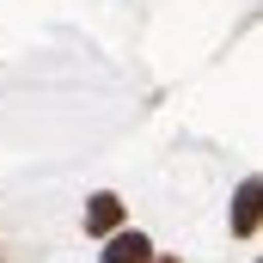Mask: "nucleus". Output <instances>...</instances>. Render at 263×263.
<instances>
[{
	"instance_id": "obj_3",
	"label": "nucleus",
	"mask_w": 263,
	"mask_h": 263,
	"mask_svg": "<svg viewBox=\"0 0 263 263\" xmlns=\"http://www.w3.org/2000/svg\"><path fill=\"white\" fill-rule=\"evenodd\" d=\"M257 202H263V184H257V178H245L239 196H233V233H239V239L257 233Z\"/></svg>"
},
{
	"instance_id": "obj_1",
	"label": "nucleus",
	"mask_w": 263,
	"mask_h": 263,
	"mask_svg": "<svg viewBox=\"0 0 263 263\" xmlns=\"http://www.w3.org/2000/svg\"><path fill=\"white\" fill-rule=\"evenodd\" d=\"M117 227H123V196H110V190L86 196V233H92V239H110Z\"/></svg>"
},
{
	"instance_id": "obj_4",
	"label": "nucleus",
	"mask_w": 263,
	"mask_h": 263,
	"mask_svg": "<svg viewBox=\"0 0 263 263\" xmlns=\"http://www.w3.org/2000/svg\"><path fill=\"white\" fill-rule=\"evenodd\" d=\"M153 263H178V257H153Z\"/></svg>"
},
{
	"instance_id": "obj_2",
	"label": "nucleus",
	"mask_w": 263,
	"mask_h": 263,
	"mask_svg": "<svg viewBox=\"0 0 263 263\" xmlns=\"http://www.w3.org/2000/svg\"><path fill=\"white\" fill-rule=\"evenodd\" d=\"M153 257H159V251H153V239H147V233H123V227H117L98 263H153Z\"/></svg>"
}]
</instances>
